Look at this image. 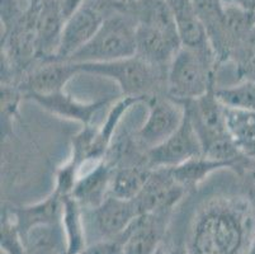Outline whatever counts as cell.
I'll use <instances>...</instances> for the list:
<instances>
[{
    "label": "cell",
    "mask_w": 255,
    "mask_h": 254,
    "mask_svg": "<svg viewBox=\"0 0 255 254\" xmlns=\"http://www.w3.org/2000/svg\"><path fill=\"white\" fill-rule=\"evenodd\" d=\"M24 98L15 84H1V117L4 123L19 117V104Z\"/></svg>",
    "instance_id": "cell-27"
},
{
    "label": "cell",
    "mask_w": 255,
    "mask_h": 254,
    "mask_svg": "<svg viewBox=\"0 0 255 254\" xmlns=\"http://www.w3.org/2000/svg\"><path fill=\"white\" fill-rule=\"evenodd\" d=\"M247 254H255V238H254V241L252 242V244H250L249 249H248Z\"/></svg>",
    "instance_id": "cell-34"
},
{
    "label": "cell",
    "mask_w": 255,
    "mask_h": 254,
    "mask_svg": "<svg viewBox=\"0 0 255 254\" xmlns=\"http://www.w3.org/2000/svg\"><path fill=\"white\" fill-rule=\"evenodd\" d=\"M62 211L64 197L52 191L47 197L36 204L11 209L10 214L17 225L18 232L23 235L34 227L61 223Z\"/></svg>",
    "instance_id": "cell-18"
},
{
    "label": "cell",
    "mask_w": 255,
    "mask_h": 254,
    "mask_svg": "<svg viewBox=\"0 0 255 254\" xmlns=\"http://www.w3.org/2000/svg\"><path fill=\"white\" fill-rule=\"evenodd\" d=\"M147 104V117L136 132L135 137L141 148L150 149L164 143L183 122L184 107L168 94H157L145 102Z\"/></svg>",
    "instance_id": "cell-5"
},
{
    "label": "cell",
    "mask_w": 255,
    "mask_h": 254,
    "mask_svg": "<svg viewBox=\"0 0 255 254\" xmlns=\"http://www.w3.org/2000/svg\"><path fill=\"white\" fill-rule=\"evenodd\" d=\"M90 211L93 225L101 239L120 238L140 216L133 200L117 199L115 196H108L98 207Z\"/></svg>",
    "instance_id": "cell-14"
},
{
    "label": "cell",
    "mask_w": 255,
    "mask_h": 254,
    "mask_svg": "<svg viewBox=\"0 0 255 254\" xmlns=\"http://www.w3.org/2000/svg\"><path fill=\"white\" fill-rule=\"evenodd\" d=\"M185 195L187 191L174 181L168 168H156L133 201L140 216L170 215Z\"/></svg>",
    "instance_id": "cell-7"
},
{
    "label": "cell",
    "mask_w": 255,
    "mask_h": 254,
    "mask_svg": "<svg viewBox=\"0 0 255 254\" xmlns=\"http://www.w3.org/2000/svg\"><path fill=\"white\" fill-rule=\"evenodd\" d=\"M183 47L193 50L212 48L207 31L199 18L193 0H168ZM213 50V48H212Z\"/></svg>",
    "instance_id": "cell-17"
},
{
    "label": "cell",
    "mask_w": 255,
    "mask_h": 254,
    "mask_svg": "<svg viewBox=\"0 0 255 254\" xmlns=\"http://www.w3.org/2000/svg\"><path fill=\"white\" fill-rule=\"evenodd\" d=\"M20 237L25 254H66L68 251L61 223L34 227Z\"/></svg>",
    "instance_id": "cell-22"
},
{
    "label": "cell",
    "mask_w": 255,
    "mask_h": 254,
    "mask_svg": "<svg viewBox=\"0 0 255 254\" xmlns=\"http://www.w3.org/2000/svg\"><path fill=\"white\" fill-rule=\"evenodd\" d=\"M199 155H203L202 144L191 118L185 112L183 122L177 131L164 143L147 151V163L152 169L173 168Z\"/></svg>",
    "instance_id": "cell-6"
},
{
    "label": "cell",
    "mask_w": 255,
    "mask_h": 254,
    "mask_svg": "<svg viewBox=\"0 0 255 254\" xmlns=\"http://www.w3.org/2000/svg\"><path fill=\"white\" fill-rule=\"evenodd\" d=\"M180 47L182 43L177 32L136 23V56L146 62L168 70Z\"/></svg>",
    "instance_id": "cell-12"
},
{
    "label": "cell",
    "mask_w": 255,
    "mask_h": 254,
    "mask_svg": "<svg viewBox=\"0 0 255 254\" xmlns=\"http://www.w3.org/2000/svg\"><path fill=\"white\" fill-rule=\"evenodd\" d=\"M164 254H189L185 243H173L170 246L165 247L164 244Z\"/></svg>",
    "instance_id": "cell-32"
},
{
    "label": "cell",
    "mask_w": 255,
    "mask_h": 254,
    "mask_svg": "<svg viewBox=\"0 0 255 254\" xmlns=\"http://www.w3.org/2000/svg\"><path fill=\"white\" fill-rule=\"evenodd\" d=\"M255 221L244 197H215L197 210L185 242L189 254H247Z\"/></svg>",
    "instance_id": "cell-1"
},
{
    "label": "cell",
    "mask_w": 255,
    "mask_h": 254,
    "mask_svg": "<svg viewBox=\"0 0 255 254\" xmlns=\"http://www.w3.org/2000/svg\"><path fill=\"white\" fill-rule=\"evenodd\" d=\"M239 178L241 181L243 197L249 205L255 221V159H253L243 173L239 174Z\"/></svg>",
    "instance_id": "cell-28"
},
{
    "label": "cell",
    "mask_w": 255,
    "mask_h": 254,
    "mask_svg": "<svg viewBox=\"0 0 255 254\" xmlns=\"http://www.w3.org/2000/svg\"><path fill=\"white\" fill-rule=\"evenodd\" d=\"M155 254H164V244L161 247H160L159 249H157L156 253H155Z\"/></svg>",
    "instance_id": "cell-35"
},
{
    "label": "cell",
    "mask_w": 255,
    "mask_h": 254,
    "mask_svg": "<svg viewBox=\"0 0 255 254\" xmlns=\"http://www.w3.org/2000/svg\"><path fill=\"white\" fill-rule=\"evenodd\" d=\"M226 131L239 150L255 159V112L224 107Z\"/></svg>",
    "instance_id": "cell-20"
},
{
    "label": "cell",
    "mask_w": 255,
    "mask_h": 254,
    "mask_svg": "<svg viewBox=\"0 0 255 254\" xmlns=\"http://www.w3.org/2000/svg\"><path fill=\"white\" fill-rule=\"evenodd\" d=\"M230 61L235 64L238 80L255 81V28L235 48Z\"/></svg>",
    "instance_id": "cell-26"
},
{
    "label": "cell",
    "mask_w": 255,
    "mask_h": 254,
    "mask_svg": "<svg viewBox=\"0 0 255 254\" xmlns=\"http://www.w3.org/2000/svg\"><path fill=\"white\" fill-rule=\"evenodd\" d=\"M225 4L236 5L244 10L255 13V0H222Z\"/></svg>",
    "instance_id": "cell-31"
},
{
    "label": "cell",
    "mask_w": 255,
    "mask_h": 254,
    "mask_svg": "<svg viewBox=\"0 0 255 254\" xmlns=\"http://www.w3.org/2000/svg\"><path fill=\"white\" fill-rule=\"evenodd\" d=\"M104 19L106 17L101 8L93 3L92 0H87L84 5L65 23L61 45L56 59L53 60L68 61L74 53L84 47L96 36Z\"/></svg>",
    "instance_id": "cell-10"
},
{
    "label": "cell",
    "mask_w": 255,
    "mask_h": 254,
    "mask_svg": "<svg viewBox=\"0 0 255 254\" xmlns=\"http://www.w3.org/2000/svg\"><path fill=\"white\" fill-rule=\"evenodd\" d=\"M224 107L255 112V81L239 80L236 84L215 90Z\"/></svg>",
    "instance_id": "cell-25"
},
{
    "label": "cell",
    "mask_w": 255,
    "mask_h": 254,
    "mask_svg": "<svg viewBox=\"0 0 255 254\" xmlns=\"http://www.w3.org/2000/svg\"><path fill=\"white\" fill-rule=\"evenodd\" d=\"M112 174L113 167L106 159L83 164L79 168L78 181L70 196L84 210L96 209L110 196Z\"/></svg>",
    "instance_id": "cell-13"
},
{
    "label": "cell",
    "mask_w": 255,
    "mask_h": 254,
    "mask_svg": "<svg viewBox=\"0 0 255 254\" xmlns=\"http://www.w3.org/2000/svg\"><path fill=\"white\" fill-rule=\"evenodd\" d=\"M193 4L220 64L230 61V47L225 24V3L222 0H193Z\"/></svg>",
    "instance_id": "cell-19"
},
{
    "label": "cell",
    "mask_w": 255,
    "mask_h": 254,
    "mask_svg": "<svg viewBox=\"0 0 255 254\" xmlns=\"http://www.w3.org/2000/svg\"><path fill=\"white\" fill-rule=\"evenodd\" d=\"M213 89L193 101L179 102L184 107L198 134L203 151L220 140L229 136L225 125L224 106Z\"/></svg>",
    "instance_id": "cell-8"
},
{
    "label": "cell",
    "mask_w": 255,
    "mask_h": 254,
    "mask_svg": "<svg viewBox=\"0 0 255 254\" xmlns=\"http://www.w3.org/2000/svg\"><path fill=\"white\" fill-rule=\"evenodd\" d=\"M170 215H141L121 235L124 254H155L164 244Z\"/></svg>",
    "instance_id": "cell-15"
},
{
    "label": "cell",
    "mask_w": 255,
    "mask_h": 254,
    "mask_svg": "<svg viewBox=\"0 0 255 254\" xmlns=\"http://www.w3.org/2000/svg\"><path fill=\"white\" fill-rule=\"evenodd\" d=\"M224 168L231 169L230 164H227V163L211 159L206 155H199V157L187 160V162L175 165L173 168H168V169L174 181L182 186L187 192H189L198 187L213 172L224 169Z\"/></svg>",
    "instance_id": "cell-23"
},
{
    "label": "cell",
    "mask_w": 255,
    "mask_h": 254,
    "mask_svg": "<svg viewBox=\"0 0 255 254\" xmlns=\"http://www.w3.org/2000/svg\"><path fill=\"white\" fill-rule=\"evenodd\" d=\"M136 55V19L133 15H108L99 31L68 61L75 64L108 62Z\"/></svg>",
    "instance_id": "cell-4"
},
{
    "label": "cell",
    "mask_w": 255,
    "mask_h": 254,
    "mask_svg": "<svg viewBox=\"0 0 255 254\" xmlns=\"http://www.w3.org/2000/svg\"><path fill=\"white\" fill-rule=\"evenodd\" d=\"M80 73L78 64L61 60L38 61L20 78L18 88L24 98L32 94H52L65 90V85Z\"/></svg>",
    "instance_id": "cell-9"
},
{
    "label": "cell",
    "mask_w": 255,
    "mask_h": 254,
    "mask_svg": "<svg viewBox=\"0 0 255 254\" xmlns=\"http://www.w3.org/2000/svg\"><path fill=\"white\" fill-rule=\"evenodd\" d=\"M220 61L212 48L180 47L166 71V94L178 102L193 101L216 89Z\"/></svg>",
    "instance_id": "cell-2"
},
{
    "label": "cell",
    "mask_w": 255,
    "mask_h": 254,
    "mask_svg": "<svg viewBox=\"0 0 255 254\" xmlns=\"http://www.w3.org/2000/svg\"><path fill=\"white\" fill-rule=\"evenodd\" d=\"M152 173L149 164L120 165L113 168L110 196L122 200H135Z\"/></svg>",
    "instance_id": "cell-21"
},
{
    "label": "cell",
    "mask_w": 255,
    "mask_h": 254,
    "mask_svg": "<svg viewBox=\"0 0 255 254\" xmlns=\"http://www.w3.org/2000/svg\"><path fill=\"white\" fill-rule=\"evenodd\" d=\"M25 99H31L37 104L42 107L48 113L59 117L66 118V120L75 121L82 123L83 126L92 125L94 116L112 102V98H104L96 102H80L71 97L70 94L65 93V90L52 94H32L28 95Z\"/></svg>",
    "instance_id": "cell-16"
},
{
    "label": "cell",
    "mask_w": 255,
    "mask_h": 254,
    "mask_svg": "<svg viewBox=\"0 0 255 254\" xmlns=\"http://www.w3.org/2000/svg\"><path fill=\"white\" fill-rule=\"evenodd\" d=\"M57 1H59L62 15H64L65 19L68 20L75 11H78L84 5L87 0H57Z\"/></svg>",
    "instance_id": "cell-30"
},
{
    "label": "cell",
    "mask_w": 255,
    "mask_h": 254,
    "mask_svg": "<svg viewBox=\"0 0 255 254\" xmlns=\"http://www.w3.org/2000/svg\"><path fill=\"white\" fill-rule=\"evenodd\" d=\"M66 19L57 0H43L36 6L34 33L38 61L56 59Z\"/></svg>",
    "instance_id": "cell-11"
},
{
    "label": "cell",
    "mask_w": 255,
    "mask_h": 254,
    "mask_svg": "<svg viewBox=\"0 0 255 254\" xmlns=\"http://www.w3.org/2000/svg\"><path fill=\"white\" fill-rule=\"evenodd\" d=\"M80 73L96 74L112 79L118 84L124 97L140 98L145 103L149 98L166 94V71L133 55L108 62L78 64Z\"/></svg>",
    "instance_id": "cell-3"
},
{
    "label": "cell",
    "mask_w": 255,
    "mask_h": 254,
    "mask_svg": "<svg viewBox=\"0 0 255 254\" xmlns=\"http://www.w3.org/2000/svg\"><path fill=\"white\" fill-rule=\"evenodd\" d=\"M62 229L66 238V254H79L84 251L87 243V229L84 224V209L73 196L64 197Z\"/></svg>",
    "instance_id": "cell-24"
},
{
    "label": "cell",
    "mask_w": 255,
    "mask_h": 254,
    "mask_svg": "<svg viewBox=\"0 0 255 254\" xmlns=\"http://www.w3.org/2000/svg\"><path fill=\"white\" fill-rule=\"evenodd\" d=\"M79 254H124V239L122 237L113 239H99L88 244Z\"/></svg>",
    "instance_id": "cell-29"
},
{
    "label": "cell",
    "mask_w": 255,
    "mask_h": 254,
    "mask_svg": "<svg viewBox=\"0 0 255 254\" xmlns=\"http://www.w3.org/2000/svg\"><path fill=\"white\" fill-rule=\"evenodd\" d=\"M24 1H27V3H28L31 6H37L42 3L43 0H24Z\"/></svg>",
    "instance_id": "cell-33"
}]
</instances>
